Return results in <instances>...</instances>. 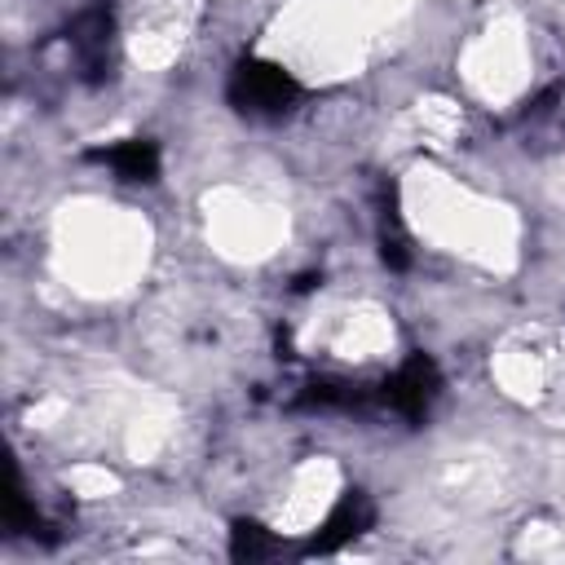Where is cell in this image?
<instances>
[{
	"label": "cell",
	"mask_w": 565,
	"mask_h": 565,
	"mask_svg": "<svg viewBox=\"0 0 565 565\" xmlns=\"http://www.w3.org/2000/svg\"><path fill=\"white\" fill-rule=\"evenodd\" d=\"M225 97L238 115H252V119H278L287 115L296 102H300V84L291 79V71H282L278 62H260V57H247L230 71V84H225Z\"/></svg>",
	"instance_id": "6da1fadb"
},
{
	"label": "cell",
	"mask_w": 565,
	"mask_h": 565,
	"mask_svg": "<svg viewBox=\"0 0 565 565\" xmlns=\"http://www.w3.org/2000/svg\"><path fill=\"white\" fill-rule=\"evenodd\" d=\"M441 393V371L428 353H411L384 384H380V406H388L402 419H424Z\"/></svg>",
	"instance_id": "7a4b0ae2"
},
{
	"label": "cell",
	"mask_w": 565,
	"mask_h": 565,
	"mask_svg": "<svg viewBox=\"0 0 565 565\" xmlns=\"http://www.w3.org/2000/svg\"><path fill=\"white\" fill-rule=\"evenodd\" d=\"M371 521H375V503H371L362 490H349V494L327 512V521L318 525V534L305 543V556H327V552L353 543L358 534L371 530Z\"/></svg>",
	"instance_id": "3957f363"
},
{
	"label": "cell",
	"mask_w": 565,
	"mask_h": 565,
	"mask_svg": "<svg viewBox=\"0 0 565 565\" xmlns=\"http://www.w3.org/2000/svg\"><path fill=\"white\" fill-rule=\"evenodd\" d=\"M93 159L106 163L119 181H154L159 177V146L146 141V137H128V141L102 146V150H93Z\"/></svg>",
	"instance_id": "277c9868"
},
{
	"label": "cell",
	"mask_w": 565,
	"mask_h": 565,
	"mask_svg": "<svg viewBox=\"0 0 565 565\" xmlns=\"http://www.w3.org/2000/svg\"><path fill=\"white\" fill-rule=\"evenodd\" d=\"M71 44H75L79 66H84L88 75H102V71L110 66V13H106V9L84 13V18L75 22Z\"/></svg>",
	"instance_id": "5b68a950"
},
{
	"label": "cell",
	"mask_w": 565,
	"mask_h": 565,
	"mask_svg": "<svg viewBox=\"0 0 565 565\" xmlns=\"http://www.w3.org/2000/svg\"><path fill=\"white\" fill-rule=\"evenodd\" d=\"M274 552H282V543L265 530V525H256V521H234V530H230V556L234 561H265V556H274Z\"/></svg>",
	"instance_id": "8992f818"
}]
</instances>
